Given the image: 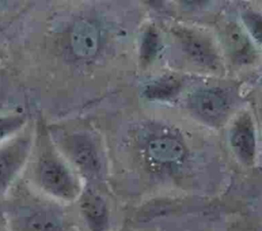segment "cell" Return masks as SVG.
<instances>
[{"mask_svg":"<svg viewBox=\"0 0 262 231\" xmlns=\"http://www.w3.org/2000/svg\"><path fill=\"white\" fill-rule=\"evenodd\" d=\"M26 117L20 113L0 114V143L21 131L26 124Z\"/></svg>","mask_w":262,"mask_h":231,"instance_id":"7c38bea8","label":"cell"},{"mask_svg":"<svg viewBox=\"0 0 262 231\" xmlns=\"http://www.w3.org/2000/svg\"><path fill=\"white\" fill-rule=\"evenodd\" d=\"M99 33L88 20L77 21L71 32V47L75 55L81 58L92 57L98 49Z\"/></svg>","mask_w":262,"mask_h":231,"instance_id":"5b68a950","label":"cell"},{"mask_svg":"<svg viewBox=\"0 0 262 231\" xmlns=\"http://www.w3.org/2000/svg\"><path fill=\"white\" fill-rule=\"evenodd\" d=\"M33 135L24 129L0 143V196L5 195L29 163Z\"/></svg>","mask_w":262,"mask_h":231,"instance_id":"3957f363","label":"cell"},{"mask_svg":"<svg viewBox=\"0 0 262 231\" xmlns=\"http://www.w3.org/2000/svg\"><path fill=\"white\" fill-rule=\"evenodd\" d=\"M176 89V83L160 82L154 85H149L145 90V95L150 98H162L173 95Z\"/></svg>","mask_w":262,"mask_h":231,"instance_id":"4fadbf2b","label":"cell"},{"mask_svg":"<svg viewBox=\"0 0 262 231\" xmlns=\"http://www.w3.org/2000/svg\"><path fill=\"white\" fill-rule=\"evenodd\" d=\"M19 192L1 210L9 231H75L62 203L29 190Z\"/></svg>","mask_w":262,"mask_h":231,"instance_id":"7a4b0ae2","label":"cell"},{"mask_svg":"<svg viewBox=\"0 0 262 231\" xmlns=\"http://www.w3.org/2000/svg\"><path fill=\"white\" fill-rule=\"evenodd\" d=\"M230 141L233 149L243 160L250 161L255 150L254 130L249 117H242L237 120L231 130Z\"/></svg>","mask_w":262,"mask_h":231,"instance_id":"ba28073f","label":"cell"},{"mask_svg":"<svg viewBox=\"0 0 262 231\" xmlns=\"http://www.w3.org/2000/svg\"><path fill=\"white\" fill-rule=\"evenodd\" d=\"M180 38L182 39L185 50L196 61L207 65H211L215 62L214 52L212 51L210 45L202 38L186 32H184V34L181 35Z\"/></svg>","mask_w":262,"mask_h":231,"instance_id":"8fae6325","label":"cell"},{"mask_svg":"<svg viewBox=\"0 0 262 231\" xmlns=\"http://www.w3.org/2000/svg\"><path fill=\"white\" fill-rule=\"evenodd\" d=\"M148 152L154 159L160 163H170L181 158L184 149L181 143L176 139L161 137L149 142Z\"/></svg>","mask_w":262,"mask_h":231,"instance_id":"9c48e42d","label":"cell"},{"mask_svg":"<svg viewBox=\"0 0 262 231\" xmlns=\"http://www.w3.org/2000/svg\"><path fill=\"white\" fill-rule=\"evenodd\" d=\"M29 178L40 194L59 203H70L82 192L81 179L47 136L34 141L29 159Z\"/></svg>","mask_w":262,"mask_h":231,"instance_id":"6da1fadb","label":"cell"},{"mask_svg":"<svg viewBox=\"0 0 262 231\" xmlns=\"http://www.w3.org/2000/svg\"><path fill=\"white\" fill-rule=\"evenodd\" d=\"M81 215L92 231H103L107 224V211L104 200L92 190L82 191L79 196Z\"/></svg>","mask_w":262,"mask_h":231,"instance_id":"8992f818","label":"cell"},{"mask_svg":"<svg viewBox=\"0 0 262 231\" xmlns=\"http://www.w3.org/2000/svg\"><path fill=\"white\" fill-rule=\"evenodd\" d=\"M0 231H9L8 227L6 225V222L4 220V217L2 215V212L0 210Z\"/></svg>","mask_w":262,"mask_h":231,"instance_id":"9a60e30c","label":"cell"},{"mask_svg":"<svg viewBox=\"0 0 262 231\" xmlns=\"http://www.w3.org/2000/svg\"><path fill=\"white\" fill-rule=\"evenodd\" d=\"M224 41L229 53L238 61H249L254 55L253 48L247 37L237 27L230 26L225 29Z\"/></svg>","mask_w":262,"mask_h":231,"instance_id":"30bf717a","label":"cell"},{"mask_svg":"<svg viewBox=\"0 0 262 231\" xmlns=\"http://www.w3.org/2000/svg\"><path fill=\"white\" fill-rule=\"evenodd\" d=\"M244 19L254 38L262 42V16L255 12H247L244 14Z\"/></svg>","mask_w":262,"mask_h":231,"instance_id":"5bb4252c","label":"cell"},{"mask_svg":"<svg viewBox=\"0 0 262 231\" xmlns=\"http://www.w3.org/2000/svg\"><path fill=\"white\" fill-rule=\"evenodd\" d=\"M192 107L207 120L222 118L227 109L225 97L216 90L205 89L196 92L191 99Z\"/></svg>","mask_w":262,"mask_h":231,"instance_id":"52a82bcc","label":"cell"},{"mask_svg":"<svg viewBox=\"0 0 262 231\" xmlns=\"http://www.w3.org/2000/svg\"><path fill=\"white\" fill-rule=\"evenodd\" d=\"M55 145L80 178L98 177L100 160L96 147L88 135L82 133L64 135Z\"/></svg>","mask_w":262,"mask_h":231,"instance_id":"277c9868","label":"cell"}]
</instances>
